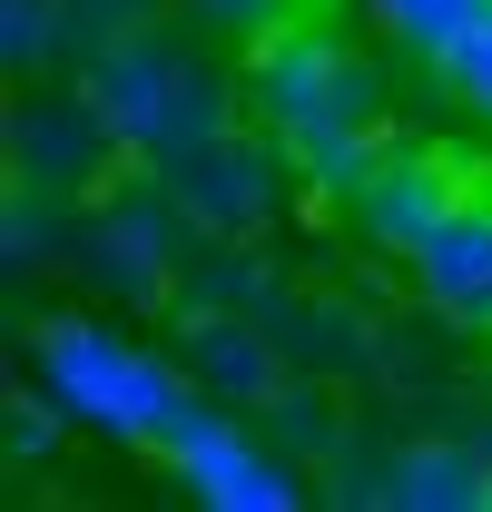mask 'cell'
Here are the masks:
<instances>
[{"instance_id":"13","label":"cell","mask_w":492,"mask_h":512,"mask_svg":"<svg viewBox=\"0 0 492 512\" xmlns=\"http://www.w3.org/2000/svg\"><path fill=\"white\" fill-rule=\"evenodd\" d=\"M197 365H207L217 384H266V355L246 345L237 325H197Z\"/></svg>"},{"instance_id":"15","label":"cell","mask_w":492,"mask_h":512,"mask_svg":"<svg viewBox=\"0 0 492 512\" xmlns=\"http://www.w3.org/2000/svg\"><path fill=\"white\" fill-rule=\"evenodd\" d=\"M197 10H217V20H286V0H197Z\"/></svg>"},{"instance_id":"7","label":"cell","mask_w":492,"mask_h":512,"mask_svg":"<svg viewBox=\"0 0 492 512\" xmlns=\"http://www.w3.org/2000/svg\"><path fill=\"white\" fill-rule=\"evenodd\" d=\"M374 503H394V512H483L492 503V463L463 453V444H414V453L384 463Z\"/></svg>"},{"instance_id":"9","label":"cell","mask_w":492,"mask_h":512,"mask_svg":"<svg viewBox=\"0 0 492 512\" xmlns=\"http://www.w3.org/2000/svg\"><path fill=\"white\" fill-rule=\"evenodd\" d=\"M483 10H492V0H374V20H384L404 50H424V60H443V50H453Z\"/></svg>"},{"instance_id":"10","label":"cell","mask_w":492,"mask_h":512,"mask_svg":"<svg viewBox=\"0 0 492 512\" xmlns=\"http://www.w3.org/2000/svg\"><path fill=\"white\" fill-rule=\"evenodd\" d=\"M99 266L148 296V286H158V217H148V207H109V217H99Z\"/></svg>"},{"instance_id":"2","label":"cell","mask_w":492,"mask_h":512,"mask_svg":"<svg viewBox=\"0 0 492 512\" xmlns=\"http://www.w3.org/2000/svg\"><path fill=\"white\" fill-rule=\"evenodd\" d=\"M40 384H50V404L69 424H99L119 444H168L187 414V384L148 345H128L119 325H89V316L40 325Z\"/></svg>"},{"instance_id":"6","label":"cell","mask_w":492,"mask_h":512,"mask_svg":"<svg viewBox=\"0 0 492 512\" xmlns=\"http://www.w3.org/2000/svg\"><path fill=\"white\" fill-rule=\"evenodd\" d=\"M414 286H424L433 316L492 335V197H463L424 247H414Z\"/></svg>"},{"instance_id":"12","label":"cell","mask_w":492,"mask_h":512,"mask_svg":"<svg viewBox=\"0 0 492 512\" xmlns=\"http://www.w3.org/2000/svg\"><path fill=\"white\" fill-rule=\"evenodd\" d=\"M50 40H60V20H50V0H0V50H10V69L50 60Z\"/></svg>"},{"instance_id":"4","label":"cell","mask_w":492,"mask_h":512,"mask_svg":"<svg viewBox=\"0 0 492 512\" xmlns=\"http://www.w3.org/2000/svg\"><path fill=\"white\" fill-rule=\"evenodd\" d=\"M158 453L178 463V483H187L207 512H296V473H286V463H266V453L246 444L227 414H207V404H187L178 434H168Z\"/></svg>"},{"instance_id":"3","label":"cell","mask_w":492,"mask_h":512,"mask_svg":"<svg viewBox=\"0 0 492 512\" xmlns=\"http://www.w3.org/2000/svg\"><path fill=\"white\" fill-rule=\"evenodd\" d=\"M89 128L138 158H197L207 138H227V109L207 99V79L168 40H119L89 69Z\"/></svg>"},{"instance_id":"8","label":"cell","mask_w":492,"mask_h":512,"mask_svg":"<svg viewBox=\"0 0 492 512\" xmlns=\"http://www.w3.org/2000/svg\"><path fill=\"white\" fill-rule=\"evenodd\" d=\"M187 207L197 217H217V227H246L256 207H266V188H276V158H256V148H237V138H207L197 158H187Z\"/></svg>"},{"instance_id":"14","label":"cell","mask_w":492,"mask_h":512,"mask_svg":"<svg viewBox=\"0 0 492 512\" xmlns=\"http://www.w3.org/2000/svg\"><path fill=\"white\" fill-rule=\"evenodd\" d=\"M50 444H60V424H50L40 404H20V414H10V453L30 463V453H50Z\"/></svg>"},{"instance_id":"5","label":"cell","mask_w":492,"mask_h":512,"mask_svg":"<svg viewBox=\"0 0 492 512\" xmlns=\"http://www.w3.org/2000/svg\"><path fill=\"white\" fill-rule=\"evenodd\" d=\"M463 197H473V188H463V158H443V148H404V158H374V178L355 188V217H365L374 247L414 256Z\"/></svg>"},{"instance_id":"11","label":"cell","mask_w":492,"mask_h":512,"mask_svg":"<svg viewBox=\"0 0 492 512\" xmlns=\"http://www.w3.org/2000/svg\"><path fill=\"white\" fill-rule=\"evenodd\" d=\"M443 79H453V89H463V99L492 119V10L463 30V40H453V50H443Z\"/></svg>"},{"instance_id":"1","label":"cell","mask_w":492,"mask_h":512,"mask_svg":"<svg viewBox=\"0 0 492 512\" xmlns=\"http://www.w3.org/2000/svg\"><path fill=\"white\" fill-rule=\"evenodd\" d=\"M256 99L276 119V148L306 168L325 197H355L374 178V109L365 69L315 30H266L256 40Z\"/></svg>"}]
</instances>
